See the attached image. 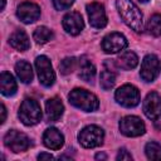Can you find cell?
I'll use <instances>...</instances> for the list:
<instances>
[{
	"instance_id": "cell-27",
	"label": "cell",
	"mask_w": 161,
	"mask_h": 161,
	"mask_svg": "<svg viewBox=\"0 0 161 161\" xmlns=\"http://www.w3.org/2000/svg\"><path fill=\"white\" fill-rule=\"evenodd\" d=\"M52 1L57 10H67L74 3V0H52Z\"/></svg>"
},
{
	"instance_id": "cell-7",
	"label": "cell",
	"mask_w": 161,
	"mask_h": 161,
	"mask_svg": "<svg viewBox=\"0 0 161 161\" xmlns=\"http://www.w3.org/2000/svg\"><path fill=\"white\" fill-rule=\"evenodd\" d=\"M114 98L121 106L131 108L140 103V92L132 84H123L116 91Z\"/></svg>"
},
{
	"instance_id": "cell-24",
	"label": "cell",
	"mask_w": 161,
	"mask_h": 161,
	"mask_svg": "<svg viewBox=\"0 0 161 161\" xmlns=\"http://www.w3.org/2000/svg\"><path fill=\"white\" fill-rule=\"evenodd\" d=\"M116 83V74L111 69H104L99 77V84L104 91L111 89Z\"/></svg>"
},
{
	"instance_id": "cell-25",
	"label": "cell",
	"mask_w": 161,
	"mask_h": 161,
	"mask_svg": "<svg viewBox=\"0 0 161 161\" xmlns=\"http://www.w3.org/2000/svg\"><path fill=\"white\" fill-rule=\"evenodd\" d=\"M145 152L147 158L150 160H153V161L161 160V145L157 142H148L145 147Z\"/></svg>"
},
{
	"instance_id": "cell-29",
	"label": "cell",
	"mask_w": 161,
	"mask_h": 161,
	"mask_svg": "<svg viewBox=\"0 0 161 161\" xmlns=\"http://www.w3.org/2000/svg\"><path fill=\"white\" fill-rule=\"evenodd\" d=\"M54 157L50 155V153H45V152H43V153H40V155H38V160H53Z\"/></svg>"
},
{
	"instance_id": "cell-16",
	"label": "cell",
	"mask_w": 161,
	"mask_h": 161,
	"mask_svg": "<svg viewBox=\"0 0 161 161\" xmlns=\"http://www.w3.org/2000/svg\"><path fill=\"white\" fill-rule=\"evenodd\" d=\"M64 111V106L60 101V98L58 97H53L49 98L45 103V114H47V119L50 122H55L58 121Z\"/></svg>"
},
{
	"instance_id": "cell-6",
	"label": "cell",
	"mask_w": 161,
	"mask_h": 161,
	"mask_svg": "<svg viewBox=\"0 0 161 161\" xmlns=\"http://www.w3.org/2000/svg\"><path fill=\"white\" fill-rule=\"evenodd\" d=\"M35 68H36V73H38V78L40 80V83L44 87L53 86V83L55 80V73L53 70V67H52V63H50L49 58L45 57V55L36 57Z\"/></svg>"
},
{
	"instance_id": "cell-26",
	"label": "cell",
	"mask_w": 161,
	"mask_h": 161,
	"mask_svg": "<svg viewBox=\"0 0 161 161\" xmlns=\"http://www.w3.org/2000/svg\"><path fill=\"white\" fill-rule=\"evenodd\" d=\"M77 63H78V60H77L74 57H68V58H64V59L60 62V64H59L60 73H62V74H64V75L70 74V73H72V72L75 69Z\"/></svg>"
},
{
	"instance_id": "cell-20",
	"label": "cell",
	"mask_w": 161,
	"mask_h": 161,
	"mask_svg": "<svg viewBox=\"0 0 161 161\" xmlns=\"http://www.w3.org/2000/svg\"><path fill=\"white\" fill-rule=\"evenodd\" d=\"M15 72L19 79L23 83H30L33 80V69L31 65L25 60H19L15 64Z\"/></svg>"
},
{
	"instance_id": "cell-23",
	"label": "cell",
	"mask_w": 161,
	"mask_h": 161,
	"mask_svg": "<svg viewBox=\"0 0 161 161\" xmlns=\"http://www.w3.org/2000/svg\"><path fill=\"white\" fill-rule=\"evenodd\" d=\"M146 29L148 34L153 36H160L161 35V14H153L148 19Z\"/></svg>"
},
{
	"instance_id": "cell-12",
	"label": "cell",
	"mask_w": 161,
	"mask_h": 161,
	"mask_svg": "<svg viewBox=\"0 0 161 161\" xmlns=\"http://www.w3.org/2000/svg\"><path fill=\"white\" fill-rule=\"evenodd\" d=\"M143 113L150 119H157L161 116V97L157 92H150L143 101Z\"/></svg>"
},
{
	"instance_id": "cell-32",
	"label": "cell",
	"mask_w": 161,
	"mask_h": 161,
	"mask_svg": "<svg viewBox=\"0 0 161 161\" xmlns=\"http://www.w3.org/2000/svg\"><path fill=\"white\" fill-rule=\"evenodd\" d=\"M5 8V0H1V10H4Z\"/></svg>"
},
{
	"instance_id": "cell-2",
	"label": "cell",
	"mask_w": 161,
	"mask_h": 161,
	"mask_svg": "<svg viewBox=\"0 0 161 161\" xmlns=\"http://www.w3.org/2000/svg\"><path fill=\"white\" fill-rule=\"evenodd\" d=\"M68 99L70 104L86 112H93L99 107V101L97 96L83 88H74L73 91H70Z\"/></svg>"
},
{
	"instance_id": "cell-9",
	"label": "cell",
	"mask_w": 161,
	"mask_h": 161,
	"mask_svg": "<svg viewBox=\"0 0 161 161\" xmlns=\"http://www.w3.org/2000/svg\"><path fill=\"white\" fill-rule=\"evenodd\" d=\"M160 73V60L155 54H148L141 63L140 75L145 82H152Z\"/></svg>"
},
{
	"instance_id": "cell-28",
	"label": "cell",
	"mask_w": 161,
	"mask_h": 161,
	"mask_svg": "<svg viewBox=\"0 0 161 161\" xmlns=\"http://www.w3.org/2000/svg\"><path fill=\"white\" fill-rule=\"evenodd\" d=\"M117 160L119 161H123V160H132V156H131V153L126 150V148H121L119 151H118V155H117Z\"/></svg>"
},
{
	"instance_id": "cell-14",
	"label": "cell",
	"mask_w": 161,
	"mask_h": 161,
	"mask_svg": "<svg viewBox=\"0 0 161 161\" xmlns=\"http://www.w3.org/2000/svg\"><path fill=\"white\" fill-rule=\"evenodd\" d=\"M62 24H63L64 30L70 35H78L84 28L82 15L77 11H70V13L65 14Z\"/></svg>"
},
{
	"instance_id": "cell-4",
	"label": "cell",
	"mask_w": 161,
	"mask_h": 161,
	"mask_svg": "<svg viewBox=\"0 0 161 161\" xmlns=\"http://www.w3.org/2000/svg\"><path fill=\"white\" fill-rule=\"evenodd\" d=\"M103 140H104V132L101 127L96 125L87 126L78 133V141L86 148L98 147L103 143Z\"/></svg>"
},
{
	"instance_id": "cell-13",
	"label": "cell",
	"mask_w": 161,
	"mask_h": 161,
	"mask_svg": "<svg viewBox=\"0 0 161 161\" xmlns=\"http://www.w3.org/2000/svg\"><path fill=\"white\" fill-rule=\"evenodd\" d=\"M16 15H18V18L23 23L30 24V23H34L35 20L39 19V16H40V8L36 4H34V3L24 1V3H21L18 6Z\"/></svg>"
},
{
	"instance_id": "cell-17",
	"label": "cell",
	"mask_w": 161,
	"mask_h": 161,
	"mask_svg": "<svg viewBox=\"0 0 161 161\" xmlns=\"http://www.w3.org/2000/svg\"><path fill=\"white\" fill-rule=\"evenodd\" d=\"M9 44L19 50V52H25L30 48V42H29V38L26 35V33L23 30V29H16L9 38Z\"/></svg>"
},
{
	"instance_id": "cell-11",
	"label": "cell",
	"mask_w": 161,
	"mask_h": 161,
	"mask_svg": "<svg viewBox=\"0 0 161 161\" xmlns=\"http://www.w3.org/2000/svg\"><path fill=\"white\" fill-rule=\"evenodd\" d=\"M87 14L91 26L96 29H102L107 25V15L104 8L99 3H91L87 5Z\"/></svg>"
},
{
	"instance_id": "cell-33",
	"label": "cell",
	"mask_w": 161,
	"mask_h": 161,
	"mask_svg": "<svg viewBox=\"0 0 161 161\" xmlns=\"http://www.w3.org/2000/svg\"><path fill=\"white\" fill-rule=\"evenodd\" d=\"M140 1H141V3H147L148 0H140Z\"/></svg>"
},
{
	"instance_id": "cell-8",
	"label": "cell",
	"mask_w": 161,
	"mask_h": 161,
	"mask_svg": "<svg viewBox=\"0 0 161 161\" xmlns=\"http://www.w3.org/2000/svg\"><path fill=\"white\" fill-rule=\"evenodd\" d=\"M119 131L127 137H137L145 133L146 127L137 116H126L119 121Z\"/></svg>"
},
{
	"instance_id": "cell-21",
	"label": "cell",
	"mask_w": 161,
	"mask_h": 161,
	"mask_svg": "<svg viewBox=\"0 0 161 161\" xmlns=\"http://www.w3.org/2000/svg\"><path fill=\"white\" fill-rule=\"evenodd\" d=\"M96 75V67L84 57L79 60V78L84 82H92Z\"/></svg>"
},
{
	"instance_id": "cell-5",
	"label": "cell",
	"mask_w": 161,
	"mask_h": 161,
	"mask_svg": "<svg viewBox=\"0 0 161 161\" xmlns=\"http://www.w3.org/2000/svg\"><path fill=\"white\" fill-rule=\"evenodd\" d=\"M4 143L10 151L15 153L24 152L30 147L29 137L25 133L16 130H10L6 132V135L4 136Z\"/></svg>"
},
{
	"instance_id": "cell-30",
	"label": "cell",
	"mask_w": 161,
	"mask_h": 161,
	"mask_svg": "<svg viewBox=\"0 0 161 161\" xmlns=\"http://www.w3.org/2000/svg\"><path fill=\"white\" fill-rule=\"evenodd\" d=\"M1 123H4L5 122V118H6V108H5V106H4V103H1Z\"/></svg>"
},
{
	"instance_id": "cell-3",
	"label": "cell",
	"mask_w": 161,
	"mask_h": 161,
	"mask_svg": "<svg viewBox=\"0 0 161 161\" xmlns=\"http://www.w3.org/2000/svg\"><path fill=\"white\" fill-rule=\"evenodd\" d=\"M18 116L25 126H34L42 119V108L33 98H25L20 104Z\"/></svg>"
},
{
	"instance_id": "cell-15",
	"label": "cell",
	"mask_w": 161,
	"mask_h": 161,
	"mask_svg": "<svg viewBox=\"0 0 161 161\" xmlns=\"http://www.w3.org/2000/svg\"><path fill=\"white\" fill-rule=\"evenodd\" d=\"M43 142L50 150H59L64 145V136L54 127L47 128L43 133Z\"/></svg>"
},
{
	"instance_id": "cell-22",
	"label": "cell",
	"mask_w": 161,
	"mask_h": 161,
	"mask_svg": "<svg viewBox=\"0 0 161 161\" xmlns=\"http://www.w3.org/2000/svg\"><path fill=\"white\" fill-rule=\"evenodd\" d=\"M33 38L38 44H45L53 38V31L47 26H39L34 30Z\"/></svg>"
},
{
	"instance_id": "cell-31",
	"label": "cell",
	"mask_w": 161,
	"mask_h": 161,
	"mask_svg": "<svg viewBox=\"0 0 161 161\" xmlns=\"http://www.w3.org/2000/svg\"><path fill=\"white\" fill-rule=\"evenodd\" d=\"M96 158H97V160H106L107 156H106L104 153H97V155H96Z\"/></svg>"
},
{
	"instance_id": "cell-19",
	"label": "cell",
	"mask_w": 161,
	"mask_h": 161,
	"mask_svg": "<svg viewBox=\"0 0 161 161\" xmlns=\"http://www.w3.org/2000/svg\"><path fill=\"white\" fill-rule=\"evenodd\" d=\"M16 88H18V86H16L14 77L9 72H3L0 75V91H1V93L6 97H10V96L15 94Z\"/></svg>"
},
{
	"instance_id": "cell-18",
	"label": "cell",
	"mask_w": 161,
	"mask_h": 161,
	"mask_svg": "<svg viewBox=\"0 0 161 161\" xmlns=\"http://www.w3.org/2000/svg\"><path fill=\"white\" fill-rule=\"evenodd\" d=\"M114 64L117 68L119 69H123V70H131L133 69L137 64H138V58L137 55L131 52V50H126V52H122L117 59L114 60Z\"/></svg>"
},
{
	"instance_id": "cell-1",
	"label": "cell",
	"mask_w": 161,
	"mask_h": 161,
	"mask_svg": "<svg viewBox=\"0 0 161 161\" xmlns=\"http://www.w3.org/2000/svg\"><path fill=\"white\" fill-rule=\"evenodd\" d=\"M116 6L121 19L128 28L136 33L143 30L142 13L132 0H116Z\"/></svg>"
},
{
	"instance_id": "cell-10",
	"label": "cell",
	"mask_w": 161,
	"mask_h": 161,
	"mask_svg": "<svg viewBox=\"0 0 161 161\" xmlns=\"http://www.w3.org/2000/svg\"><path fill=\"white\" fill-rule=\"evenodd\" d=\"M127 47V39L121 33H109L102 40V49L107 54H114Z\"/></svg>"
}]
</instances>
